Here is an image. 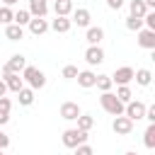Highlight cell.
<instances>
[{"instance_id":"37","label":"cell","mask_w":155,"mask_h":155,"mask_svg":"<svg viewBox=\"0 0 155 155\" xmlns=\"http://www.w3.org/2000/svg\"><path fill=\"white\" fill-rule=\"evenodd\" d=\"M2 94H7V85H5V80L0 78V97H2Z\"/></svg>"},{"instance_id":"27","label":"cell","mask_w":155,"mask_h":155,"mask_svg":"<svg viewBox=\"0 0 155 155\" xmlns=\"http://www.w3.org/2000/svg\"><path fill=\"white\" fill-rule=\"evenodd\" d=\"M114 94H116V97H119V99H121L124 104H126L128 99H133V92H131V87H128V85H119Z\"/></svg>"},{"instance_id":"29","label":"cell","mask_w":155,"mask_h":155,"mask_svg":"<svg viewBox=\"0 0 155 155\" xmlns=\"http://www.w3.org/2000/svg\"><path fill=\"white\" fill-rule=\"evenodd\" d=\"M12 17H15L12 7H10V5H0V24H10Z\"/></svg>"},{"instance_id":"19","label":"cell","mask_w":155,"mask_h":155,"mask_svg":"<svg viewBox=\"0 0 155 155\" xmlns=\"http://www.w3.org/2000/svg\"><path fill=\"white\" fill-rule=\"evenodd\" d=\"M85 39H87V44H102V39H104V29H102V27H87Z\"/></svg>"},{"instance_id":"25","label":"cell","mask_w":155,"mask_h":155,"mask_svg":"<svg viewBox=\"0 0 155 155\" xmlns=\"http://www.w3.org/2000/svg\"><path fill=\"white\" fill-rule=\"evenodd\" d=\"M145 138H143V143H145V148L148 150H153L155 148V124H150L148 128H145V133H143Z\"/></svg>"},{"instance_id":"40","label":"cell","mask_w":155,"mask_h":155,"mask_svg":"<svg viewBox=\"0 0 155 155\" xmlns=\"http://www.w3.org/2000/svg\"><path fill=\"white\" fill-rule=\"evenodd\" d=\"M0 5H2V0H0Z\"/></svg>"},{"instance_id":"33","label":"cell","mask_w":155,"mask_h":155,"mask_svg":"<svg viewBox=\"0 0 155 155\" xmlns=\"http://www.w3.org/2000/svg\"><path fill=\"white\" fill-rule=\"evenodd\" d=\"M10 109H12V102H10V97L2 94L0 97V111H10Z\"/></svg>"},{"instance_id":"24","label":"cell","mask_w":155,"mask_h":155,"mask_svg":"<svg viewBox=\"0 0 155 155\" xmlns=\"http://www.w3.org/2000/svg\"><path fill=\"white\" fill-rule=\"evenodd\" d=\"M111 85H114V82H111V78H109V75H97V78H94V87H97L99 92L111 90Z\"/></svg>"},{"instance_id":"32","label":"cell","mask_w":155,"mask_h":155,"mask_svg":"<svg viewBox=\"0 0 155 155\" xmlns=\"http://www.w3.org/2000/svg\"><path fill=\"white\" fill-rule=\"evenodd\" d=\"M0 148H2V150H7V148H10V136L2 131V126H0Z\"/></svg>"},{"instance_id":"5","label":"cell","mask_w":155,"mask_h":155,"mask_svg":"<svg viewBox=\"0 0 155 155\" xmlns=\"http://www.w3.org/2000/svg\"><path fill=\"white\" fill-rule=\"evenodd\" d=\"M111 128H114L116 136H131V133H133V121H131L126 114H119V116H114Z\"/></svg>"},{"instance_id":"38","label":"cell","mask_w":155,"mask_h":155,"mask_svg":"<svg viewBox=\"0 0 155 155\" xmlns=\"http://www.w3.org/2000/svg\"><path fill=\"white\" fill-rule=\"evenodd\" d=\"M143 2L148 5V10H153V7H155V0H143Z\"/></svg>"},{"instance_id":"13","label":"cell","mask_w":155,"mask_h":155,"mask_svg":"<svg viewBox=\"0 0 155 155\" xmlns=\"http://www.w3.org/2000/svg\"><path fill=\"white\" fill-rule=\"evenodd\" d=\"M2 80H5L7 90H12V92H19V90L24 87V80H22V75H19V73H5V75H2Z\"/></svg>"},{"instance_id":"30","label":"cell","mask_w":155,"mask_h":155,"mask_svg":"<svg viewBox=\"0 0 155 155\" xmlns=\"http://www.w3.org/2000/svg\"><path fill=\"white\" fill-rule=\"evenodd\" d=\"M61 75H63L65 80H75V75H78V65H65V68L61 70Z\"/></svg>"},{"instance_id":"3","label":"cell","mask_w":155,"mask_h":155,"mask_svg":"<svg viewBox=\"0 0 155 155\" xmlns=\"http://www.w3.org/2000/svg\"><path fill=\"white\" fill-rule=\"evenodd\" d=\"M145 102H140V99H128L126 104H124V114L131 119V121H138V119H143L145 116Z\"/></svg>"},{"instance_id":"10","label":"cell","mask_w":155,"mask_h":155,"mask_svg":"<svg viewBox=\"0 0 155 155\" xmlns=\"http://www.w3.org/2000/svg\"><path fill=\"white\" fill-rule=\"evenodd\" d=\"M80 116V107H78V102H63L61 104V119H65V121H75Z\"/></svg>"},{"instance_id":"11","label":"cell","mask_w":155,"mask_h":155,"mask_svg":"<svg viewBox=\"0 0 155 155\" xmlns=\"http://www.w3.org/2000/svg\"><path fill=\"white\" fill-rule=\"evenodd\" d=\"M73 15V24H78V27H90V19H92V15H90V10L87 7H78V10H73L70 12Z\"/></svg>"},{"instance_id":"15","label":"cell","mask_w":155,"mask_h":155,"mask_svg":"<svg viewBox=\"0 0 155 155\" xmlns=\"http://www.w3.org/2000/svg\"><path fill=\"white\" fill-rule=\"evenodd\" d=\"M24 65H27V58H24L22 53H15V56L5 63V68H7L10 73H22V70H24Z\"/></svg>"},{"instance_id":"23","label":"cell","mask_w":155,"mask_h":155,"mask_svg":"<svg viewBox=\"0 0 155 155\" xmlns=\"http://www.w3.org/2000/svg\"><path fill=\"white\" fill-rule=\"evenodd\" d=\"M128 10H131L133 17H143V15L148 12V5H145L143 0H131V2H128Z\"/></svg>"},{"instance_id":"8","label":"cell","mask_w":155,"mask_h":155,"mask_svg":"<svg viewBox=\"0 0 155 155\" xmlns=\"http://www.w3.org/2000/svg\"><path fill=\"white\" fill-rule=\"evenodd\" d=\"M138 46H143V48H148V51H153L155 48V29H138Z\"/></svg>"},{"instance_id":"28","label":"cell","mask_w":155,"mask_h":155,"mask_svg":"<svg viewBox=\"0 0 155 155\" xmlns=\"http://www.w3.org/2000/svg\"><path fill=\"white\" fill-rule=\"evenodd\" d=\"M29 19H31V12H29V10H19V12H15V17H12V22H17L19 27H27Z\"/></svg>"},{"instance_id":"20","label":"cell","mask_w":155,"mask_h":155,"mask_svg":"<svg viewBox=\"0 0 155 155\" xmlns=\"http://www.w3.org/2000/svg\"><path fill=\"white\" fill-rule=\"evenodd\" d=\"M17 94V99H19V104L22 107H29V104H34V90L31 87H22L19 92H15Z\"/></svg>"},{"instance_id":"4","label":"cell","mask_w":155,"mask_h":155,"mask_svg":"<svg viewBox=\"0 0 155 155\" xmlns=\"http://www.w3.org/2000/svg\"><path fill=\"white\" fill-rule=\"evenodd\" d=\"M61 140H63V145H65V148H75L78 143L87 140V131H80V128H65Z\"/></svg>"},{"instance_id":"34","label":"cell","mask_w":155,"mask_h":155,"mask_svg":"<svg viewBox=\"0 0 155 155\" xmlns=\"http://www.w3.org/2000/svg\"><path fill=\"white\" fill-rule=\"evenodd\" d=\"M143 119H148L150 124H155V104H153V107H145V116H143Z\"/></svg>"},{"instance_id":"9","label":"cell","mask_w":155,"mask_h":155,"mask_svg":"<svg viewBox=\"0 0 155 155\" xmlns=\"http://www.w3.org/2000/svg\"><path fill=\"white\" fill-rule=\"evenodd\" d=\"M27 27H29V31H31L34 36H41V34L48 31V22H46V17H31V19L27 22Z\"/></svg>"},{"instance_id":"17","label":"cell","mask_w":155,"mask_h":155,"mask_svg":"<svg viewBox=\"0 0 155 155\" xmlns=\"http://www.w3.org/2000/svg\"><path fill=\"white\" fill-rule=\"evenodd\" d=\"M94 78H97V75H94L92 70H78V75H75L78 85L85 87V90H87V87H94Z\"/></svg>"},{"instance_id":"16","label":"cell","mask_w":155,"mask_h":155,"mask_svg":"<svg viewBox=\"0 0 155 155\" xmlns=\"http://www.w3.org/2000/svg\"><path fill=\"white\" fill-rule=\"evenodd\" d=\"M29 12H31V17H46L48 2L46 0H29Z\"/></svg>"},{"instance_id":"36","label":"cell","mask_w":155,"mask_h":155,"mask_svg":"<svg viewBox=\"0 0 155 155\" xmlns=\"http://www.w3.org/2000/svg\"><path fill=\"white\" fill-rule=\"evenodd\" d=\"M10 121V111H0V126H5Z\"/></svg>"},{"instance_id":"26","label":"cell","mask_w":155,"mask_h":155,"mask_svg":"<svg viewBox=\"0 0 155 155\" xmlns=\"http://www.w3.org/2000/svg\"><path fill=\"white\" fill-rule=\"evenodd\" d=\"M126 29H128V31H138V29H143V17H133V15H128V17H126Z\"/></svg>"},{"instance_id":"18","label":"cell","mask_w":155,"mask_h":155,"mask_svg":"<svg viewBox=\"0 0 155 155\" xmlns=\"http://www.w3.org/2000/svg\"><path fill=\"white\" fill-rule=\"evenodd\" d=\"M133 80H136L140 87H148V85L153 82V73H150L148 68H138V70H133Z\"/></svg>"},{"instance_id":"1","label":"cell","mask_w":155,"mask_h":155,"mask_svg":"<svg viewBox=\"0 0 155 155\" xmlns=\"http://www.w3.org/2000/svg\"><path fill=\"white\" fill-rule=\"evenodd\" d=\"M19 75H22V80H24L31 90H41V87L46 85V75H44L36 65H24V70H22Z\"/></svg>"},{"instance_id":"14","label":"cell","mask_w":155,"mask_h":155,"mask_svg":"<svg viewBox=\"0 0 155 155\" xmlns=\"http://www.w3.org/2000/svg\"><path fill=\"white\" fill-rule=\"evenodd\" d=\"M22 36H24V27H19L17 22L5 24V39H10V41H19Z\"/></svg>"},{"instance_id":"21","label":"cell","mask_w":155,"mask_h":155,"mask_svg":"<svg viewBox=\"0 0 155 155\" xmlns=\"http://www.w3.org/2000/svg\"><path fill=\"white\" fill-rule=\"evenodd\" d=\"M53 12L68 17V15L73 12V0H53Z\"/></svg>"},{"instance_id":"22","label":"cell","mask_w":155,"mask_h":155,"mask_svg":"<svg viewBox=\"0 0 155 155\" xmlns=\"http://www.w3.org/2000/svg\"><path fill=\"white\" fill-rule=\"evenodd\" d=\"M75 121H78V128H80V131H90V128L94 126V116H92V114H82V111H80V116H78Z\"/></svg>"},{"instance_id":"2","label":"cell","mask_w":155,"mask_h":155,"mask_svg":"<svg viewBox=\"0 0 155 155\" xmlns=\"http://www.w3.org/2000/svg\"><path fill=\"white\" fill-rule=\"evenodd\" d=\"M99 104H102V109L107 111V114H111V116H119V114H124V102L111 92V90H107V92H102V97H99Z\"/></svg>"},{"instance_id":"6","label":"cell","mask_w":155,"mask_h":155,"mask_svg":"<svg viewBox=\"0 0 155 155\" xmlns=\"http://www.w3.org/2000/svg\"><path fill=\"white\" fill-rule=\"evenodd\" d=\"M109 78H111V82H116V85H128V82L133 80V68H131V65H121V68H116L114 75H109Z\"/></svg>"},{"instance_id":"31","label":"cell","mask_w":155,"mask_h":155,"mask_svg":"<svg viewBox=\"0 0 155 155\" xmlns=\"http://www.w3.org/2000/svg\"><path fill=\"white\" fill-rule=\"evenodd\" d=\"M73 150H75L78 155H92V145H87L85 140H82V143H78V145H75Z\"/></svg>"},{"instance_id":"12","label":"cell","mask_w":155,"mask_h":155,"mask_svg":"<svg viewBox=\"0 0 155 155\" xmlns=\"http://www.w3.org/2000/svg\"><path fill=\"white\" fill-rule=\"evenodd\" d=\"M70 27H73V22L65 15H56V19L48 24V29H53L56 34H65V31H70Z\"/></svg>"},{"instance_id":"39","label":"cell","mask_w":155,"mask_h":155,"mask_svg":"<svg viewBox=\"0 0 155 155\" xmlns=\"http://www.w3.org/2000/svg\"><path fill=\"white\" fill-rule=\"evenodd\" d=\"M17 2H19V0H2V5H10V7H12V5H17Z\"/></svg>"},{"instance_id":"35","label":"cell","mask_w":155,"mask_h":155,"mask_svg":"<svg viewBox=\"0 0 155 155\" xmlns=\"http://www.w3.org/2000/svg\"><path fill=\"white\" fill-rule=\"evenodd\" d=\"M107 7L109 10H121L124 7V0H107Z\"/></svg>"},{"instance_id":"7","label":"cell","mask_w":155,"mask_h":155,"mask_svg":"<svg viewBox=\"0 0 155 155\" xmlns=\"http://www.w3.org/2000/svg\"><path fill=\"white\" fill-rule=\"evenodd\" d=\"M85 61H87V65H99V63L104 61V51L99 48V44H90V46H87Z\"/></svg>"}]
</instances>
